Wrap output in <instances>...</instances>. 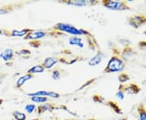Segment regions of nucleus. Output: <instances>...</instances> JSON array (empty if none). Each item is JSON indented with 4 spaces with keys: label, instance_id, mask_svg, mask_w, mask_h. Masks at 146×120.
<instances>
[{
    "label": "nucleus",
    "instance_id": "1",
    "mask_svg": "<svg viewBox=\"0 0 146 120\" xmlns=\"http://www.w3.org/2000/svg\"><path fill=\"white\" fill-rule=\"evenodd\" d=\"M125 68L123 60L117 55L110 58L106 67L104 69L105 73H116L121 72Z\"/></svg>",
    "mask_w": 146,
    "mask_h": 120
},
{
    "label": "nucleus",
    "instance_id": "2",
    "mask_svg": "<svg viewBox=\"0 0 146 120\" xmlns=\"http://www.w3.org/2000/svg\"><path fill=\"white\" fill-rule=\"evenodd\" d=\"M54 29L58 31L68 33L70 35H72L73 37H80L82 35L88 34L87 31L80 29H77L76 27L73 26L70 24H66V23H58L54 25Z\"/></svg>",
    "mask_w": 146,
    "mask_h": 120
},
{
    "label": "nucleus",
    "instance_id": "3",
    "mask_svg": "<svg viewBox=\"0 0 146 120\" xmlns=\"http://www.w3.org/2000/svg\"><path fill=\"white\" fill-rule=\"evenodd\" d=\"M102 3L106 8L111 11H126L130 9L127 3L122 1H102Z\"/></svg>",
    "mask_w": 146,
    "mask_h": 120
},
{
    "label": "nucleus",
    "instance_id": "4",
    "mask_svg": "<svg viewBox=\"0 0 146 120\" xmlns=\"http://www.w3.org/2000/svg\"><path fill=\"white\" fill-rule=\"evenodd\" d=\"M29 97H33V96H40V97H50L52 98H58L60 97V94L56 92L53 91H45V90H41V91H36L34 93H29L27 94Z\"/></svg>",
    "mask_w": 146,
    "mask_h": 120
},
{
    "label": "nucleus",
    "instance_id": "5",
    "mask_svg": "<svg viewBox=\"0 0 146 120\" xmlns=\"http://www.w3.org/2000/svg\"><path fill=\"white\" fill-rule=\"evenodd\" d=\"M46 36V32L42 30H37V31H30L26 36L25 37V40H32L35 41L37 39H42Z\"/></svg>",
    "mask_w": 146,
    "mask_h": 120
},
{
    "label": "nucleus",
    "instance_id": "6",
    "mask_svg": "<svg viewBox=\"0 0 146 120\" xmlns=\"http://www.w3.org/2000/svg\"><path fill=\"white\" fill-rule=\"evenodd\" d=\"M146 23V18L145 16H136L131 18L129 21V25L133 28H140L141 25Z\"/></svg>",
    "mask_w": 146,
    "mask_h": 120
},
{
    "label": "nucleus",
    "instance_id": "7",
    "mask_svg": "<svg viewBox=\"0 0 146 120\" xmlns=\"http://www.w3.org/2000/svg\"><path fill=\"white\" fill-rule=\"evenodd\" d=\"M103 56H104V54L102 52L97 53L94 57H92L89 59L88 64L90 67H96V66L99 65L103 59Z\"/></svg>",
    "mask_w": 146,
    "mask_h": 120
},
{
    "label": "nucleus",
    "instance_id": "8",
    "mask_svg": "<svg viewBox=\"0 0 146 120\" xmlns=\"http://www.w3.org/2000/svg\"><path fill=\"white\" fill-rule=\"evenodd\" d=\"M58 62V59L55 57H48L46 58L44 62L42 63V66L45 69H51L53 67H54Z\"/></svg>",
    "mask_w": 146,
    "mask_h": 120
},
{
    "label": "nucleus",
    "instance_id": "9",
    "mask_svg": "<svg viewBox=\"0 0 146 120\" xmlns=\"http://www.w3.org/2000/svg\"><path fill=\"white\" fill-rule=\"evenodd\" d=\"M14 57V51L12 49H6L3 52L0 54V58L5 61V62H9Z\"/></svg>",
    "mask_w": 146,
    "mask_h": 120
},
{
    "label": "nucleus",
    "instance_id": "10",
    "mask_svg": "<svg viewBox=\"0 0 146 120\" xmlns=\"http://www.w3.org/2000/svg\"><path fill=\"white\" fill-rule=\"evenodd\" d=\"M69 44L71 46H76L79 48H83L84 46V44L83 42V39L80 37H72L69 38Z\"/></svg>",
    "mask_w": 146,
    "mask_h": 120
},
{
    "label": "nucleus",
    "instance_id": "11",
    "mask_svg": "<svg viewBox=\"0 0 146 120\" xmlns=\"http://www.w3.org/2000/svg\"><path fill=\"white\" fill-rule=\"evenodd\" d=\"M33 77V75H30V74H26L25 76H22L16 80V87L17 88H21L28 80H31Z\"/></svg>",
    "mask_w": 146,
    "mask_h": 120
},
{
    "label": "nucleus",
    "instance_id": "12",
    "mask_svg": "<svg viewBox=\"0 0 146 120\" xmlns=\"http://www.w3.org/2000/svg\"><path fill=\"white\" fill-rule=\"evenodd\" d=\"M89 1H85V0H69L68 2H64L66 4L70 6H73V7H85L88 5V3Z\"/></svg>",
    "mask_w": 146,
    "mask_h": 120
},
{
    "label": "nucleus",
    "instance_id": "13",
    "mask_svg": "<svg viewBox=\"0 0 146 120\" xmlns=\"http://www.w3.org/2000/svg\"><path fill=\"white\" fill-rule=\"evenodd\" d=\"M45 71V68L42 66V64H37L35 66H33L32 68H30L28 70V74L30 75H33V74H39L43 73Z\"/></svg>",
    "mask_w": 146,
    "mask_h": 120
},
{
    "label": "nucleus",
    "instance_id": "14",
    "mask_svg": "<svg viewBox=\"0 0 146 120\" xmlns=\"http://www.w3.org/2000/svg\"><path fill=\"white\" fill-rule=\"evenodd\" d=\"M30 31V29H22V30H12V31L11 32V36H12V37H25L27 34Z\"/></svg>",
    "mask_w": 146,
    "mask_h": 120
},
{
    "label": "nucleus",
    "instance_id": "15",
    "mask_svg": "<svg viewBox=\"0 0 146 120\" xmlns=\"http://www.w3.org/2000/svg\"><path fill=\"white\" fill-rule=\"evenodd\" d=\"M30 99L34 103H45L48 101V98L46 97H40V96H33L31 97Z\"/></svg>",
    "mask_w": 146,
    "mask_h": 120
},
{
    "label": "nucleus",
    "instance_id": "16",
    "mask_svg": "<svg viewBox=\"0 0 146 120\" xmlns=\"http://www.w3.org/2000/svg\"><path fill=\"white\" fill-rule=\"evenodd\" d=\"M13 117L16 120H26V115L19 110H16L13 112Z\"/></svg>",
    "mask_w": 146,
    "mask_h": 120
},
{
    "label": "nucleus",
    "instance_id": "17",
    "mask_svg": "<svg viewBox=\"0 0 146 120\" xmlns=\"http://www.w3.org/2000/svg\"><path fill=\"white\" fill-rule=\"evenodd\" d=\"M127 93L131 94H134V93H139V89L137 88V86H136L135 84H131L130 86L127 87L126 89H124Z\"/></svg>",
    "mask_w": 146,
    "mask_h": 120
},
{
    "label": "nucleus",
    "instance_id": "18",
    "mask_svg": "<svg viewBox=\"0 0 146 120\" xmlns=\"http://www.w3.org/2000/svg\"><path fill=\"white\" fill-rule=\"evenodd\" d=\"M138 112H139V120H146V110L143 108L142 105L138 108Z\"/></svg>",
    "mask_w": 146,
    "mask_h": 120
},
{
    "label": "nucleus",
    "instance_id": "19",
    "mask_svg": "<svg viewBox=\"0 0 146 120\" xmlns=\"http://www.w3.org/2000/svg\"><path fill=\"white\" fill-rule=\"evenodd\" d=\"M36 105L34 104H28L25 105V110H26L27 112L29 113V114H32L34 110H36Z\"/></svg>",
    "mask_w": 146,
    "mask_h": 120
},
{
    "label": "nucleus",
    "instance_id": "20",
    "mask_svg": "<svg viewBox=\"0 0 146 120\" xmlns=\"http://www.w3.org/2000/svg\"><path fill=\"white\" fill-rule=\"evenodd\" d=\"M52 78L54 80H58L60 79V72L58 70H54L52 72Z\"/></svg>",
    "mask_w": 146,
    "mask_h": 120
},
{
    "label": "nucleus",
    "instance_id": "21",
    "mask_svg": "<svg viewBox=\"0 0 146 120\" xmlns=\"http://www.w3.org/2000/svg\"><path fill=\"white\" fill-rule=\"evenodd\" d=\"M10 11L11 10L7 7H0V15H7Z\"/></svg>",
    "mask_w": 146,
    "mask_h": 120
},
{
    "label": "nucleus",
    "instance_id": "22",
    "mask_svg": "<svg viewBox=\"0 0 146 120\" xmlns=\"http://www.w3.org/2000/svg\"><path fill=\"white\" fill-rule=\"evenodd\" d=\"M115 96H116L118 98H119L120 100H123L124 98V93H123L122 90H119V91L116 93Z\"/></svg>",
    "mask_w": 146,
    "mask_h": 120
},
{
    "label": "nucleus",
    "instance_id": "23",
    "mask_svg": "<svg viewBox=\"0 0 146 120\" xmlns=\"http://www.w3.org/2000/svg\"><path fill=\"white\" fill-rule=\"evenodd\" d=\"M18 54H21V55H23V54H30V51L28 50H21V51L18 53Z\"/></svg>",
    "mask_w": 146,
    "mask_h": 120
},
{
    "label": "nucleus",
    "instance_id": "24",
    "mask_svg": "<svg viewBox=\"0 0 146 120\" xmlns=\"http://www.w3.org/2000/svg\"><path fill=\"white\" fill-rule=\"evenodd\" d=\"M139 45H140V46H141V49H146V42H141Z\"/></svg>",
    "mask_w": 146,
    "mask_h": 120
},
{
    "label": "nucleus",
    "instance_id": "25",
    "mask_svg": "<svg viewBox=\"0 0 146 120\" xmlns=\"http://www.w3.org/2000/svg\"><path fill=\"white\" fill-rule=\"evenodd\" d=\"M2 34H3V31L0 29V35H2Z\"/></svg>",
    "mask_w": 146,
    "mask_h": 120
},
{
    "label": "nucleus",
    "instance_id": "26",
    "mask_svg": "<svg viewBox=\"0 0 146 120\" xmlns=\"http://www.w3.org/2000/svg\"><path fill=\"white\" fill-rule=\"evenodd\" d=\"M3 99H1V98H0V105L3 104Z\"/></svg>",
    "mask_w": 146,
    "mask_h": 120
},
{
    "label": "nucleus",
    "instance_id": "27",
    "mask_svg": "<svg viewBox=\"0 0 146 120\" xmlns=\"http://www.w3.org/2000/svg\"><path fill=\"white\" fill-rule=\"evenodd\" d=\"M119 120H127V119H125V118H122V119H119Z\"/></svg>",
    "mask_w": 146,
    "mask_h": 120
},
{
    "label": "nucleus",
    "instance_id": "28",
    "mask_svg": "<svg viewBox=\"0 0 146 120\" xmlns=\"http://www.w3.org/2000/svg\"><path fill=\"white\" fill-rule=\"evenodd\" d=\"M144 34H145V36H146V29H145V31H144Z\"/></svg>",
    "mask_w": 146,
    "mask_h": 120
},
{
    "label": "nucleus",
    "instance_id": "29",
    "mask_svg": "<svg viewBox=\"0 0 146 120\" xmlns=\"http://www.w3.org/2000/svg\"><path fill=\"white\" fill-rule=\"evenodd\" d=\"M65 120H75V119H65Z\"/></svg>",
    "mask_w": 146,
    "mask_h": 120
}]
</instances>
